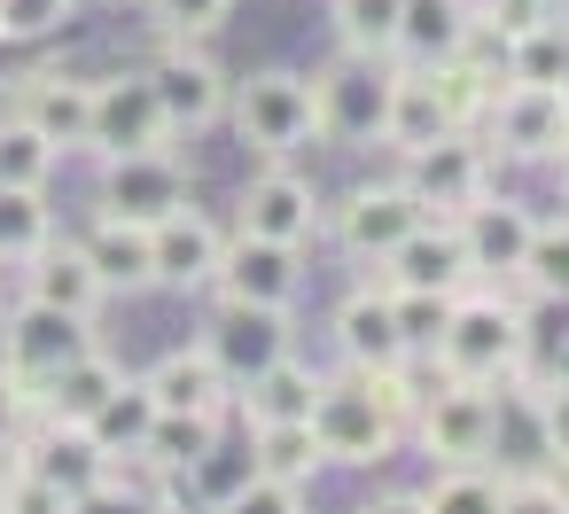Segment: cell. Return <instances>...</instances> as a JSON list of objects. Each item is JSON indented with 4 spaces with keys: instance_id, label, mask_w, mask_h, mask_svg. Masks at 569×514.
Returning a JSON list of instances; mask_svg holds the SVG:
<instances>
[{
    "instance_id": "cell-41",
    "label": "cell",
    "mask_w": 569,
    "mask_h": 514,
    "mask_svg": "<svg viewBox=\"0 0 569 514\" xmlns=\"http://www.w3.org/2000/svg\"><path fill=\"white\" fill-rule=\"evenodd\" d=\"M149 17L172 32V40H203L234 17V0H149Z\"/></svg>"
},
{
    "instance_id": "cell-32",
    "label": "cell",
    "mask_w": 569,
    "mask_h": 514,
    "mask_svg": "<svg viewBox=\"0 0 569 514\" xmlns=\"http://www.w3.org/2000/svg\"><path fill=\"white\" fill-rule=\"evenodd\" d=\"M219 429H227V413H157L149 436H141V452H149L164 475H188V467L219 444Z\"/></svg>"
},
{
    "instance_id": "cell-4",
    "label": "cell",
    "mask_w": 569,
    "mask_h": 514,
    "mask_svg": "<svg viewBox=\"0 0 569 514\" xmlns=\"http://www.w3.org/2000/svg\"><path fill=\"white\" fill-rule=\"evenodd\" d=\"M227 110H234V133L258 157H297V149L320 141V125H312V79H297V71H250L227 94Z\"/></svg>"
},
{
    "instance_id": "cell-27",
    "label": "cell",
    "mask_w": 569,
    "mask_h": 514,
    "mask_svg": "<svg viewBox=\"0 0 569 514\" xmlns=\"http://www.w3.org/2000/svg\"><path fill=\"white\" fill-rule=\"evenodd\" d=\"M312 397H320V374L289 351V359H273V366H258L242 390H234V405L250 413V421H312Z\"/></svg>"
},
{
    "instance_id": "cell-43",
    "label": "cell",
    "mask_w": 569,
    "mask_h": 514,
    "mask_svg": "<svg viewBox=\"0 0 569 514\" xmlns=\"http://www.w3.org/2000/svg\"><path fill=\"white\" fill-rule=\"evenodd\" d=\"M538 17H553V0H483V9H476L483 40H515V32H530Z\"/></svg>"
},
{
    "instance_id": "cell-26",
    "label": "cell",
    "mask_w": 569,
    "mask_h": 514,
    "mask_svg": "<svg viewBox=\"0 0 569 514\" xmlns=\"http://www.w3.org/2000/svg\"><path fill=\"white\" fill-rule=\"evenodd\" d=\"M87 258H94V273H102V296H141V289H157L149 226H133V219H110V211H102V226L87 234Z\"/></svg>"
},
{
    "instance_id": "cell-23",
    "label": "cell",
    "mask_w": 569,
    "mask_h": 514,
    "mask_svg": "<svg viewBox=\"0 0 569 514\" xmlns=\"http://www.w3.org/2000/svg\"><path fill=\"white\" fill-rule=\"evenodd\" d=\"M141 382H149L157 413H234V382L219 374V359L203 343L196 351H164Z\"/></svg>"
},
{
    "instance_id": "cell-10",
    "label": "cell",
    "mask_w": 569,
    "mask_h": 514,
    "mask_svg": "<svg viewBox=\"0 0 569 514\" xmlns=\"http://www.w3.org/2000/svg\"><path fill=\"white\" fill-rule=\"evenodd\" d=\"M188 203V172L172 164V149H133V157H102V211L157 226L164 211Z\"/></svg>"
},
{
    "instance_id": "cell-40",
    "label": "cell",
    "mask_w": 569,
    "mask_h": 514,
    "mask_svg": "<svg viewBox=\"0 0 569 514\" xmlns=\"http://www.w3.org/2000/svg\"><path fill=\"white\" fill-rule=\"evenodd\" d=\"M79 17V0H0V40H48Z\"/></svg>"
},
{
    "instance_id": "cell-35",
    "label": "cell",
    "mask_w": 569,
    "mask_h": 514,
    "mask_svg": "<svg viewBox=\"0 0 569 514\" xmlns=\"http://www.w3.org/2000/svg\"><path fill=\"white\" fill-rule=\"evenodd\" d=\"M48 172H56V141L9 110L0 118V188H48Z\"/></svg>"
},
{
    "instance_id": "cell-13",
    "label": "cell",
    "mask_w": 569,
    "mask_h": 514,
    "mask_svg": "<svg viewBox=\"0 0 569 514\" xmlns=\"http://www.w3.org/2000/svg\"><path fill=\"white\" fill-rule=\"evenodd\" d=\"M87 343H94V327H87L79 312H56V304L24 296L17 320H9V335H0V366L24 374V382H40V374H56L63 359H79Z\"/></svg>"
},
{
    "instance_id": "cell-29",
    "label": "cell",
    "mask_w": 569,
    "mask_h": 514,
    "mask_svg": "<svg viewBox=\"0 0 569 514\" xmlns=\"http://www.w3.org/2000/svg\"><path fill=\"white\" fill-rule=\"evenodd\" d=\"M250 467H266V475H297V483H312V475L328 467V452H320V436H312V421H250Z\"/></svg>"
},
{
    "instance_id": "cell-38",
    "label": "cell",
    "mask_w": 569,
    "mask_h": 514,
    "mask_svg": "<svg viewBox=\"0 0 569 514\" xmlns=\"http://www.w3.org/2000/svg\"><path fill=\"white\" fill-rule=\"evenodd\" d=\"M390 312H398V327H406V343H413V359L445 335V312H452V296L445 289H390Z\"/></svg>"
},
{
    "instance_id": "cell-17",
    "label": "cell",
    "mask_w": 569,
    "mask_h": 514,
    "mask_svg": "<svg viewBox=\"0 0 569 514\" xmlns=\"http://www.w3.org/2000/svg\"><path fill=\"white\" fill-rule=\"evenodd\" d=\"M297 242H266V234H234L219 250V273L211 289L219 296H242V304H297Z\"/></svg>"
},
{
    "instance_id": "cell-22",
    "label": "cell",
    "mask_w": 569,
    "mask_h": 514,
    "mask_svg": "<svg viewBox=\"0 0 569 514\" xmlns=\"http://www.w3.org/2000/svg\"><path fill=\"white\" fill-rule=\"evenodd\" d=\"M118 382H126V366H118L102 343H87L79 359H63L56 374L32 382V405H40V421H79V429H87V413H94Z\"/></svg>"
},
{
    "instance_id": "cell-31",
    "label": "cell",
    "mask_w": 569,
    "mask_h": 514,
    "mask_svg": "<svg viewBox=\"0 0 569 514\" xmlns=\"http://www.w3.org/2000/svg\"><path fill=\"white\" fill-rule=\"evenodd\" d=\"M149 421H157V397H149V382H118V390H110V397L87 413V436H94L110 460H126V452H141Z\"/></svg>"
},
{
    "instance_id": "cell-47",
    "label": "cell",
    "mask_w": 569,
    "mask_h": 514,
    "mask_svg": "<svg viewBox=\"0 0 569 514\" xmlns=\"http://www.w3.org/2000/svg\"><path fill=\"white\" fill-rule=\"evenodd\" d=\"M561 102H569V79H561Z\"/></svg>"
},
{
    "instance_id": "cell-24",
    "label": "cell",
    "mask_w": 569,
    "mask_h": 514,
    "mask_svg": "<svg viewBox=\"0 0 569 514\" xmlns=\"http://www.w3.org/2000/svg\"><path fill=\"white\" fill-rule=\"evenodd\" d=\"M320 226V195L297 180V172H258L242 188V234H266V242H305Z\"/></svg>"
},
{
    "instance_id": "cell-15",
    "label": "cell",
    "mask_w": 569,
    "mask_h": 514,
    "mask_svg": "<svg viewBox=\"0 0 569 514\" xmlns=\"http://www.w3.org/2000/svg\"><path fill=\"white\" fill-rule=\"evenodd\" d=\"M452 226H460V250H468L476 281H515V265H522V250H530V226H538V219H530L522 203H507V195H491V188H483Z\"/></svg>"
},
{
    "instance_id": "cell-11",
    "label": "cell",
    "mask_w": 569,
    "mask_h": 514,
    "mask_svg": "<svg viewBox=\"0 0 569 514\" xmlns=\"http://www.w3.org/2000/svg\"><path fill=\"white\" fill-rule=\"evenodd\" d=\"M24 467L63 498V514H71V506H94L102 483H110V452H102L79 421H40V436L24 444Z\"/></svg>"
},
{
    "instance_id": "cell-30",
    "label": "cell",
    "mask_w": 569,
    "mask_h": 514,
    "mask_svg": "<svg viewBox=\"0 0 569 514\" xmlns=\"http://www.w3.org/2000/svg\"><path fill=\"white\" fill-rule=\"evenodd\" d=\"M507 79H515V87H561V79H569V17H561V9L507 40Z\"/></svg>"
},
{
    "instance_id": "cell-28",
    "label": "cell",
    "mask_w": 569,
    "mask_h": 514,
    "mask_svg": "<svg viewBox=\"0 0 569 514\" xmlns=\"http://www.w3.org/2000/svg\"><path fill=\"white\" fill-rule=\"evenodd\" d=\"M437 133H452V118H445V102H437L429 71L413 63V71H398V87H390V125H382V141L406 157V149L437 141Z\"/></svg>"
},
{
    "instance_id": "cell-16",
    "label": "cell",
    "mask_w": 569,
    "mask_h": 514,
    "mask_svg": "<svg viewBox=\"0 0 569 514\" xmlns=\"http://www.w3.org/2000/svg\"><path fill=\"white\" fill-rule=\"evenodd\" d=\"M219 250H227V234L203 219V211H164L157 226H149V265H157V289H211V273H219Z\"/></svg>"
},
{
    "instance_id": "cell-1",
    "label": "cell",
    "mask_w": 569,
    "mask_h": 514,
    "mask_svg": "<svg viewBox=\"0 0 569 514\" xmlns=\"http://www.w3.org/2000/svg\"><path fill=\"white\" fill-rule=\"evenodd\" d=\"M413 382L406 366H351V374H320V397H312V436L336 467H382L398 452V429L413 413Z\"/></svg>"
},
{
    "instance_id": "cell-19",
    "label": "cell",
    "mask_w": 569,
    "mask_h": 514,
    "mask_svg": "<svg viewBox=\"0 0 569 514\" xmlns=\"http://www.w3.org/2000/svg\"><path fill=\"white\" fill-rule=\"evenodd\" d=\"M336 351H343V366H367V374L375 366H413V343L390 312V289H359V296L336 304Z\"/></svg>"
},
{
    "instance_id": "cell-39",
    "label": "cell",
    "mask_w": 569,
    "mask_h": 514,
    "mask_svg": "<svg viewBox=\"0 0 569 514\" xmlns=\"http://www.w3.org/2000/svg\"><path fill=\"white\" fill-rule=\"evenodd\" d=\"M305 498H312V483H297V475H266V467H250V475H242V491H234L227 506H234V514H297Z\"/></svg>"
},
{
    "instance_id": "cell-2",
    "label": "cell",
    "mask_w": 569,
    "mask_h": 514,
    "mask_svg": "<svg viewBox=\"0 0 569 514\" xmlns=\"http://www.w3.org/2000/svg\"><path fill=\"white\" fill-rule=\"evenodd\" d=\"M429 359H437L445 382H507V374L522 366V312L499 304V296H483V289L468 281V289L452 296L445 335L429 343Z\"/></svg>"
},
{
    "instance_id": "cell-14",
    "label": "cell",
    "mask_w": 569,
    "mask_h": 514,
    "mask_svg": "<svg viewBox=\"0 0 569 514\" xmlns=\"http://www.w3.org/2000/svg\"><path fill=\"white\" fill-rule=\"evenodd\" d=\"M149 87H157L172 133H203V125L227 118V71L211 56H196V40H172V56L149 71Z\"/></svg>"
},
{
    "instance_id": "cell-34",
    "label": "cell",
    "mask_w": 569,
    "mask_h": 514,
    "mask_svg": "<svg viewBox=\"0 0 569 514\" xmlns=\"http://www.w3.org/2000/svg\"><path fill=\"white\" fill-rule=\"evenodd\" d=\"M507 498V467L499 460H437L421 506H499Z\"/></svg>"
},
{
    "instance_id": "cell-3",
    "label": "cell",
    "mask_w": 569,
    "mask_h": 514,
    "mask_svg": "<svg viewBox=\"0 0 569 514\" xmlns=\"http://www.w3.org/2000/svg\"><path fill=\"white\" fill-rule=\"evenodd\" d=\"M390 87H398L390 56H351V48H343V56L312 79V125H320V141H336V149H375L382 125H390Z\"/></svg>"
},
{
    "instance_id": "cell-25",
    "label": "cell",
    "mask_w": 569,
    "mask_h": 514,
    "mask_svg": "<svg viewBox=\"0 0 569 514\" xmlns=\"http://www.w3.org/2000/svg\"><path fill=\"white\" fill-rule=\"evenodd\" d=\"M476 32V9L468 0H398V48L406 63H445L460 56V40Z\"/></svg>"
},
{
    "instance_id": "cell-7",
    "label": "cell",
    "mask_w": 569,
    "mask_h": 514,
    "mask_svg": "<svg viewBox=\"0 0 569 514\" xmlns=\"http://www.w3.org/2000/svg\"><path fill=\"white\" fill-rule=\"evenodd\" d=\"M491 141V157H515V164H553V149L569 141V102H561V87H491V102H483V118H476Z\"/></svg>"
},
{
    "instance_id": "cell-8",
    "label": "cell",
    "mask_w": 569,
    "mask_h": 514,
    "mask_svg": "<svg viewBox=\"0 0 569 514\" xmlns=\"http://www.w3.org/2000/svg\"><path fill=\"white\" fill-rule=\"evenodd\" d=\"M87 149L94 157H133V149H172V118L149 87V71H118L94 87V118H87Z\"/></svg>"
},
{
    "instance_id": "cell-37",
    "label": "cell",
    "mask_w": 569,
    "mask_h": 514,
    "mask_svg": "<svg viewBox=\"0 0 569 514\" xmlns=\"http://www.w3.org/2000/svg\"><path fill=\"white\" fill-rule=\"evenodd\" d=\"M336 40L351 56H390L398 48V0H336Z\"/></svg>"
},
{
    "instance_id": "cell-33",
    "label": "cell",
    "mask_w": 569,
    "mask_h": 514,
    "mask_svg": "<svg viewBox=\"0 0 569 514\" xmlns=\"http://www.w3.org/2000/svg\"><path fill=\"white\" fill-rule=\"evenodd\" d=\"M515 281H522L538 304H569V219H538V226H530V250H522Z\"/></svg>"
},
{
    "instance_id": "cell-20",
    "label": "cell",
    "mask_w": 569,
    "mask_h": 514,
    "mask_svg": "<svg viewBox=\"0 0 569 514\" xmlns=\"http://www.w3.org/2000/svg\"><path fill=\"white\" fill-rule=\"evenodd\" d=\"M17 118H24L32 133H48L56 157H63V149H87L94 87H87V79H63V71H32V79L17 87Z\"/></svg>"
},
{
    "instance_id": "cell-21",
    "label": "cell",
    "mask_w": 569,
    "mask_h": 514,
    "mask_svg": "<svg viewBox=\"0 0 569 514\" xmlns=\"http://www.w3.org/2000/svg\"><path fill=\"white\" fill-rule=\"evenodd\" d=\"M24 296H40V304H56V312L94 320V304H102V273H94L87 242H56V234H48V242L24 258Z\"/></svg>"
},
{
    "instance_id": "cell-5",
    "label": "cell",
    "mask_w": 569,
    "mask_h": 514,
    "mask_svg": "<svg viewBox=\"0 0 569 514\" xmlns=\"http://www.w3.org/2000/svg\"><path fill=\"white\" fill-rule=\"evenodd\" d=\"M406 195L421 203V219H460L483 188H491V149L476 141V125H452L421 149H406Z\"/></svg>"
},
{
    "instance_id": "cell-18",
    "label": "cell",
    "mask_w": 569,
    "mask_h": 514,
    "mask_svg": "<svg viewBox=\"0 0 569 514\" xmlns=\"http://www.w3.org/2000/svg\"><path fill=\"white\" fill-rule=\"evenodd\" d=\"M421 226V203L406 195V180H367V188H351L343 203H336V242L351 250V258H382L398 234H413Z\"/></svg>"
},
{
    "instance_id": "cell-12",
    "label": "cell",
    "mask_w": 569,
    "mask_h": 514,
    "mask_svg": "<svg viewBox=\"0 0 569 514\" xmlns=\"http://www.w3.org/2000/svg\"><path fill=\"white\" fill-rule=\"evenodd\" d=\"M375 265H382V289H445V296H460V289L476 281V265H468L452 219H421V226L398 234Z\"/></svg>"
},
{
    "instance_id": "cell-45",
    "label": "cell",
    "mask_w": 569,
    "mask_h": 514,
    "mask_svg": "<svg viewBox=\"0 0 569 514\" xmlns=\"http://www.w3.org/2000/svg\"><path fill=\"white\" fill-rule=\"evenodd\" d=\"M546 382H569V327H561V351L546 359Z\"/></svg>"
},
{
    "instance_id": "cell-44",
    "label": "cell",
    "mask_w": 569,
    "mask_h": 514,
    "mask_svg": "<svg viewBox=\"0 0 569 514\" xmlns=\"http://www.w3.org/2000/svg\"><path fill=\"white\" fill-rule=\"evenodd\" d=\"M17 483H24V436H0V506H9Z\"/></svg>"
},
{
    "instance_id": "cell-36",
    "label": "cell",
    "mask_w": 569,
    "mask_h": 514,
    "mask_svg": "<svg viewBox=\"0 0 569 514\" xmlns=\"http://www.w3.org/2000/svg\"><path fill=\"white\" fill-rule=\"evenodd\" d=\"M56 234V211L40 188H0V258H32Z\"/></svg>"
},
{
    "instance_id": "cell-9",
    "label": "cell",
    "mask_w": 569,
    "mask_h": 514,
    "mask_svg": "<svg viewBox=\"0 0 569 514\" xmlns=\"http://www.w3.org/2000/svg\"><path fill=\"white\" fill-rule=\"evenodd\" d=\"M203 351L219 359V374L242 390L258 366L289 359V304H242V296H219L211 327H203Z\"/></svg>"
},
{
    "instance_id": "cell-42",
    "label": "cell",
    "mask_w": 569,
    "mask_h": 514,
    "mask_svg": "<svg viewBox=\"0 0 569 514\" xmlns=\"http://www.w3.org/2000/svg\"><path fill=\"white\" fill-rule=\"evenodd\" d=\"M530 413H538V460H569V382H538Z\"/></svg>"
},
{
    "instance_id": "cell-6",
    "label": "cell",
    "mask_w": 569,
    "mask_h": 514,
    "mask_svg": "<svg viewBox=\"0 0 569 514\" xmlns=\"http://www.w3.org/2000/svg\"><path fill=\"white\" fill-rule=\"evenodd\" d=\"M406 421H413V436H421L429 460H491V444H499V397H491V382H445L437 374V390H421Z\"/></svg>"
},
{
    "instance_id": "cell-46",
    "label": "cell",
    "mask_w": 569,
    "mask_h": 514,
    "mask_svg": "<svg viewBox=\"0 0 569 514\" xmlns=\"http://www.w3.org/2000/svg\"><path fill=\"white\" fill-rule=\"evenodd\" d=\"M553 172H561V195H569V141L553 149Z\"/></svg>"
}]
</instances>
